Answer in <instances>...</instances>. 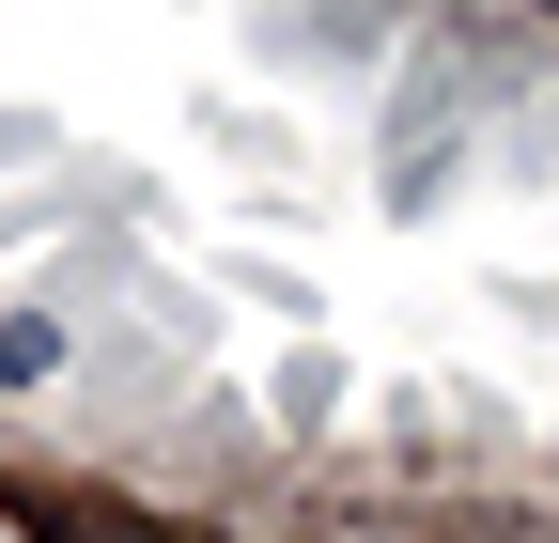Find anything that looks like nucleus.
I'll return each instance as SVG.
<instances>
[{
  "mask_svg": "<svg viewBox=\"0 0 559 543\" xmlns=\"http://www.w3.org/2000/svg\"><path fill=\"white\" fill-rule=\"evenodd\" d=\"M62 342H47V326H0V373H47Z\"/></svg>",
  "mask_w": 559,
  "mask_h": 543,
  "instance_id": "obj_1",
  "label": "nucleus"
}]
</instances>
